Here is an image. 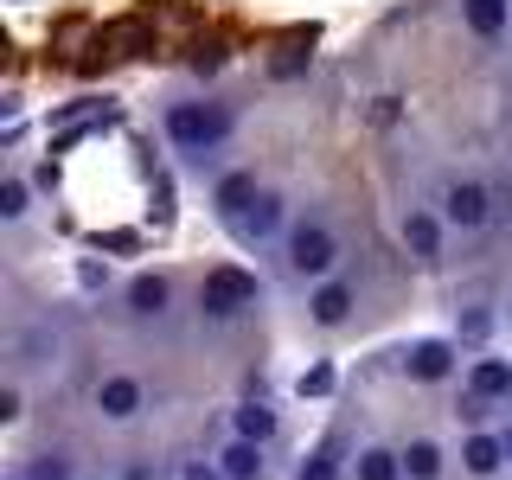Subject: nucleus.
I'll use <instances>...</instances> for the list:
<instances>
[{"mask_svg":"<svg viewBox=\"0 0 512 480\" xmlns=\"http://www.w3.org/2000/svg\"><path fill=\"white\" fill-rule=\"evenodd\" d=\"M231 109L224 103H173L167 109V141L180 154H212V148H224L231 141Z\"/></svg>","mask_w":512,"mask_h":480,"instance_id":"obj_1","label":"nucleus"},{"mask_svg":"<svg viewBox=\"0 0 512 480\" xmlns=\"http://www.w3.org/2000/svg\"><path fill=\"white\" fill-rule=\"evenodd\" d=\"M282 250H288V276H301V282H327L333 263H340V237L327 224H295Z\"/></svg>","mask_w":512,"mask_h":480,"instance_id":"obj_2","label":"nucleus"},{"mask_svg":"<svg viewBox=\"0 0 512 480\" xmlns=\"http://www.w3.org/2000/svg\"><path fill=\"white\" fill-rule=\"evenodd\" d=\"M250 301H256V276L237 269V263H224V269H212V276L199 282V314L205 320H231V314H244Z\"/></svg>","mask_w":512,"mask_h":480,"instance_id":"obj_3","label":"nucleus"},{"mask_svg":"<svg viewBox=\"0 0 512 480\" xmlns=\"http://www.w3.org/2000/svg\"><path fill=\"white\" fill-rule=\"evenodd\" d=\"M442 218L455 224V231H480V224L493 218V192L480 180H448L442 186Z\"/></svg>","mask_w":512,"mask_h":480,"instance_id":"obj_4","label":"nucleus"},{"mask_svg":"<svg viewBox=\"0 0 512 480\" xmlns=\"http://www.w3.org/2000/svg\"><path fill=\"white\" fill-rule=\"evenodd\" d=\"M352 308H359V288H352L346 276L314 282V295H308V320H314V327H346Z\"/></svg>","mask_w":512,"mask_h":480,"instance_id":"obj_5","label":"nucleus"},{"mask_svg":"<svg viewBox=\"0 0 512 480\" xmlns=\"http://www.w3.org/2000/svg\"><path fill=\"white\" fill-rule=\"evenodd\" d=\"M141 404H148V391H141V378H128V372H109V378H96V410L109 416V423H135Z\"/></svg>","mask_w":512,"mask_h":480,"instance_id":"obj_6","label":"nucleus"},{"mask_svg":"<svg viewBox=\"0 0 512 480\" xmlns=\"http://www.w3.org/2000/svg\"><path fill=\"white\" fill-rule=\"evenodd\" d=\"M256 199H263V186H256V173H250V167L224 173V180L212 186V212H218L224 224H237V218H244V212H250Z\"/></svg>","mask_w":512,"mask_h":480,"instance_id":"obj_7","label":"nucleus"},{"mask_svg":"<svg viewBox=\"0 0 512 480\" xmlns=\"http://www.w3.org/2000/svg\"><path fill=\"white\" fill-rule=\"evenodd\" d=\"M442 224L448 218L423 212V205H410V212H404V250L416 256V263H436V256H442Z\"/></svg>","mask_w":512,"mask_h":480,"instance_id":"obj_8","label":"nucleus"},{"mask_svg":"<svg viewBox=\"0 0 512 480\" xmlns=\"http://www.w3.org/2000/svg\"><path fill=\"white\" fill-rule=\"evenodd\" d=\"M404 372H410L416 384L448 378V372H455V346H448V340H416V346L404 352Z\"/></svg>","mask_w":512,"mask_h":480,"instance_id":"obj_9","label":"nucleus"},{"mask_svg":"<svg viewBox=\"0 0 512 480\" xmlns=\"http://www.w3.org/2000/svg\"><path fill=\"white\" fill-rule=\"evenodd\" d=\"M352 480H404V448L365 442L359 455H352Z\"/></svg>","mask_w":512,"mask_h":480,"instance_id":"obj_10","label":"nucleus"},{"mask_svg":"<svg viewBox=\"0 0 512 480\" xmlns=\"http://www.w3.org/2000/svg\"><path fill=\"white\" fill-rule=\"evenodd\" d=\"M468 391L480 397V404H506V397H512V365L506 359H474Z\"/></svg>","mask_w":512,"mask_h":480,"instance_id":"obj_11","label":"nucleus"},{"mask_svg":"<svg viewBox=\"0 0 512 480\" xmlns=\"http://www.w3.org/2000/svg\"><path fill=\"white\" fill-rule=\"evenodd\" d=\"M461 468H468L474 480H493L506 468V442L500 436H468V442H461Z\"/></svg>","mask_w":512,"mask_h":480,"instance_id":"obj_12","label":"nucleus"},{"mask_svg":"<svg viewBox=\"0 0 512 480\" xmlns=\"http://www.w3.org/2000/svg\"><path fill=\"white\" fill-rule=\"evenodd\" d=\"M167 301H173L167 276H135V282H128V314H141V320H160V314H167Z\"/></svg>","mask_w":512,"mask_h":480,"instance_id":"obj_13","label":"nucleus"},{"mask_svg":"<svg viewBox=\"0 0 512 480\" xmlns=\"http://www.w3.org/2000/svg\"><path fill=\"white\" fill-rule=\"evenodd\" d=\"M218 468L231 474V480H263V442L231 436V442H224V455H218Z\"/></svg>","mask_w":512,"mask_h":480,"instance_id":"obj_14","label":"nucleus"},{"mask_svg":"<svg viewBox=\"0 0 512 480\" xmlns=\"http://www.w3.org/2000/svg\"><path fill=\"white\" fill-rule=\"evenodd\" d=\"M276 218H282V199H276V192H263V199L237 218V237H244V244H263V237L276 231Z\"/></svg>","mask_w":512,"mask_h":480,"instance_id":"obj_15","label":"nucleus"},{"mask_svg":"<svg viewBox=\"0 0 512 480\" xmlns=\"http://www.w3.org/2000/svg\"><path fill=\"white\" fill-rule=\"evenodd\" d=\"M461 13H468V26L480 39H500L506 20H512V0H461Z\"/></svg>","mask_w":512,"mask_h":480,"instance_id":"obj_16","label":"nucleus"},{"mask_svg":"<svg viewBox=\"0 0 512 480\" xmlns=\"http://www.w3.org/2000/svg\"><path fill=\"white\" fill-rule=\"evenodd\" d=\"M404 480H442V448L429 436L404 442Z\"/></svg>","mask_w":512,"mask_h":480,"instance_id":"obj_17","label":"nucleus"},{"mask_svg":"<svg viewBox=\"0 0 512 480\" xmlns=\"http://www.w3.org/2000/svg\"><path fill=\"white\" fill-rule=\"evenodd\" d=\"M231 429H237L244 442H269V436H276V410H269L263 397H256V404H244V410L231 416Z\"/></svg>","mask_w":512,"mask_h":480,"instance_id":"obj_18","label":"nucleus"},{"mask_svg":"<svg viewBox=\"0 0 512 480\" xmlns=\"http://www.w3.org/2000/svg\"><path fill=\"white\" fill-rule=\"evenodd\" d=\"M295 480H340V442H320L314 455L295 468Z\"/></svg>","mask_w":512,"mask_h":480,"instance_id":"obj_19","label":"nucleus"},{"mask_svg":"<svg viewBox=\"0 0 512 480\" xmlns=\"http://www.w3.org/2000/svg\"><path fill=\"white\" fill-rule=\"evenodd\" d=\"M26 480H71V461H64V455H32Z\"/></svg>","mask_w":512,"mask_h":480,"instance_id":"obj_20","label":"nucleus"},{"mask_svg":"<svg viewBox=\"0 0 512 480\" xmlns=\"http://www.w3.org/2000/svg\"><path fill=\"white\" fill-rule=\"evenodd\" d=\"M0 218H26V180H7V186H0Z\"/></svg>","mask_w":512,"mask_h":480,"instance_id":"obj_21","label":"nucleus"},{"mask_svg":"<svg viewBox=\"0 0 512 480\" xmlns=\"http://www.w3.org/2000/svg\"><path fill=\"white\" fill-rule=\"evenodd\" d=\"M295 391H301V397H327V391H333V365H308Z\"/></svg>","mask_w":512,"mask_h":480,"instance_id":"obj_22","label":"nucleus"},{"mask_svg":"<svg viewBox=\"0 0 512 480\" xmlns=\"http://www.w3.org/2000/svg\"><path fill=\"white\" fill-rule=\"evenodd\" d=\"M180 480H231V474H224L218 461H186V474H180Z\"/></svg>","mask_w":512,"mask_h":480,"instance_id":"obj_23","label":"nucleus"},{"mask_svg":"<svg viewBox=\"0 0 512 480\" xmlns=\"http://www.w3.org/2000/svg\"><path fill=\"white\" fill-rule=\"evenodd\" d=\"M224 64V45H199V52H192V71H218Z\"/></svg>","mask_w":512,"mask_h":480,"instance_id":"obj_24","label":"nucleus"},{"mask_svg":"<svg viewBox=\"0 0 512 480\" xmlns=\"http://www.w3.org/2000/svg\"><path fill=\"white\" fill-rule=\"evenodd\" d=\"M0 423H20V391H13V384L0 391Z\"/></svg>","mask_w":512,"mask_h":480,"instance_id":"obj_25","label":"nucleus"},{"mask_svg":"<svg viewBox=\"0 0 512 480\" xmlns=\"http://www.w3.org/2000/svg\"><path fill=\"white\" fill-rule=\"evenodd\" d=\"M500 442H506V461H512V429H506V436H500Z\"/></svg>","mask_w":512,"mask_h":480,"instance_id":"obj_26","label":"nucleus"},{"mask_svg":"<svg viewBox=\"0 0 512 480\" xmlns=\"http://www.w3.org/2000/svg\"><path fill=\"white\" fill-rule=\"evenodd\" d=\"M7 480H26V474H7Z\"/></svg>","mask_w":512,"mask_h":480,"instance_id":"obj_27","label":"nucleus"}]
</instances>
